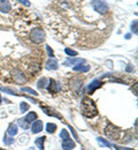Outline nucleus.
I'll use <instances>...</instances> for the list:
<instances>
[{"mask_svg": "<svg viewBox=\"0 0 138 150\" xmlns=\"http://www.w3.org/2000/svg\"><path fill=\"white\" fill-rule=\"evenodd\" d=\"M0 150H4V149H1V148H0Z\"/></svg>", "mask_w": 138, "mask_h": 150, "instance_id": "e433bc0d", "label": "nucleus"}, {"mask_svg": "<svg viewBox=\"0 0 138 150\" xmlns=\"http://www.w3.org/2000/svg\"><path fill=\"white\" fill-rule=\"evenodd\" d=\"M105 134L111 140H120V137H121V131L118 127H115L113 124L107 125V127L105 128Z\"/></svg>", "mask_w": 138, "mask_h": 150, "instance_id": "7ed1b4c3", "label": "nucleus"}, {"mask_svg": "<svg viewBox=\"0 0 138 150\" xmlns=\"http://www.w3.org/2000/svg\"><path fill=\"white\" fill-rule=\"evenodd\" d=\"M70 87H71V89H74L75 91H78L79 89H81V87H82V80H78V79L71 80Z\"/></svg>", "mask_w": 138, "mask_h": 150, "instance_id": "dca6fc26", "label": "nucleus"}, {"mask_svg": "<svg viewBox=\"0 0 138 150\" xmlns=\"http://www.w3.org/2000/svg\"><path fill=\"white\" fill-rule=\"evenodd\" d=\"M131 31H132L135 35H137V20H135V21L131 23Z\"/></svg>", "mask_w": 138, "mask_h": 150, "instance_id": "c85d7f7f", "label": "nucleus"}, {"mask_svg": "<svg viewBox=\"0 0 138 150\" xmlns=\"http://www.w3.org/2000/svg\"><path fill=\"white\" fill-rule=\"evenodd\" d=\"M22 91H24V93H29L30 95H32V96H37V91H35L34 89H31V88H29V87H24V88H22L21 89Z\"/></svg>", "mask_w": 138, "mask_h": 150, "instance_id": "393cba45", "label": "nucleus"}, {"mask_svg": "<svg viewBox=\"0 0 138 150\" xmlns=\"http://www.w3.org/2000/svg\"><path fill=\"white\" fill-rule=\"evenodd\" d=\"M55 131H57V125H55V124H53V122H48V124L46 125V132H47V133L53 134Z\"/></svg>", "mask_w": 138, "mask_h": 150, "instance_id": "aec40b11", "label": "nucleus"}, {"mask_svg": "<svg viewBox=\"0 0 138 150\" xmlns=\"http://www.w3.org/2000/svg\"><path fill=\"white\" fill-rule=\"evenodd\" d=\"M125 71H127V72H131V71H132V67H127Z\"/></svg>", "mask_w": 138, "mask_h": 150, "instance_id": "72a5a7b5", "label": "nucleus"}, {"mask_svg": "<svg viewBox=\"0 0 138 150\" xmlns=\"http://www.w3.org/2000/svg\"><path fill=\"white\" fill-rule=\"evenodd\" d=\"M77 64H85V59H82V58H68L63 62L64 66H71V65H77Z\"/></svg>", "mask_w": 138, "mask_h": 150, "instance_id": "9b49d317", "label": "nucleus"}, {"mask_svg": "<svg viewBox=\"0 0 138 150\" xmlns=\"http://www.w3.org/2000/svg\"><path fill=\"white\" fill-rule=\"evenodd\" d=\"M1 102H2V99H1V95H0V105H1Z\"/></svg>", "mask_w": 138, "mask_h": 150, "instance_id": "c9c22d12", "label": "nucleus"}, {"mask_svg": "<svg viewBox=\"0 0 138 150\" xmlns=\"http://www.w3.org/2000/svg\"><path fill=\"white\" fill-rule=\"evenodd\" d=\"M74 71H76V72H82V73H86V72H89L90 71V66H86V65H83V64H77V65H75L74 66V68H73Z\"/></svg>", "mask_w": 138, "mask_h": 150, "instance_id": "4468645a", "label": "nucleus"}, {"mask_svg": "<svg viewBox=\"0 0 138 150\" xmlns=\"http://www.w3.org/2000/svg\"><path fill=\"white\" fill-rule=\"evenodd\" d=\"M29 104L28 103H24V102H22L20 104V110H21V112L22 113H24V112H27L28 110H29Z\"/></svg>", "mask_w": 138, "mask_h": 150, "instance_id": "bb28decb", "label": "nucleus"}, {"mask_svg": "<svg viewBox=\"0 0 138 150\" xmlns=\"http://www.w3.org/2000/svg\"><path fill=\"white\" fill-rule=\"evenodd\" d=\"M19 2H21V4H23L24 6H27V7H29L31 4H30V1H28V0H18Z\"/></svg>", "mask_w": 138, "mask_h": 150, "instance_id": "7c9ffc66", "label": "nucleus"}, {"mask_svg": "<svg viewBox=\"0 0 138 150\" xmlns=\"http://www.w3.org/2000/svg\"><path fill=\"white\" fill-rule=\"evenodd\" d=\"M12 11V5L8 0H0V12L1 13H9Z\"/></svg>", "mask_w": 138, "mask_h": 150, "instance_id": "9d476101", "label": "nucleus"}, {"mask_svg": "<svg viewBox=\"0 0 138 150\" xmlns=\"http://www.w3.org/2000/svg\"><path fill=\"white\" fill-rule=\"evenodd\" d=\"M47 89L51 94H55L59 91V84L53 80V79H50V82H48V86H47Z\"/></svg>", "mask_w": 138, "mask_h": 150, "instance_id": "f8f14e48", "label": "nucleus"}, {"mask_svg": "<svg viewBox=\"0 0 138 150\" xmlns=\"http://www.w3.org/2000/svg\"><path fill=\"white\" fill-rule=\"evenodd\" d=\"M74 148H75V142L71 139L64 140L62 142V149L63 150H73Z\"/></svg>", "mask_w": 138, "mask_h": 150, "instance_id": "ddd939ff", "label": "nucleus"}, {"mask_svg": "<svg viewBox=\"0 0 138 150\" xmlns=\"http://www.w3.org/2000/svg\"><path fill=\"white\" fill-rule=\"evenodd\" d=\"M19 125H20V126L22 127V128H23V129H28V128L30 127V125H29V124H28V122H27V121H25L23 118L19 120Z\"/></svg>", "mask_w": 138, "mask_h": 150, "instance_id": "a878e982", "label": "nucleus"}, {"mask_svg": "<svg viewBox=\"0 0 138 150\" xmlns=\"http://www.w3.org/2000/svg\"><path fill=\"white\" fill-rule=\"evenodd\" d=\"M48 82H50V79H47V77H41V79L38 80V82H37V87H38L39 89H45V88H47Z\"/></svg>", "mask_w": 138, "mask_h": 150, "instance_id": "2eb2a0df", "label": "nucleus"}, {"mask_svg": "<svg viewBox=\"0 0 138 150\" xmlns=\"http://www.w3.org/2000/svg\"><path fill=\"white\" fill-rule=\"evenodd\" d=\"M92 7L99 14H106L108 12V5L104 0H92Z\"/></svg>", "mask_w": 138, "mask_h": 150, "instance_id": "20e7f679", "label": "nucleus"}, {"mask_svg": "<svg viewBox=\"0 0 138 150\" xmlns=\"http://www.w3.org/2000/svg\"><path fill=\"white\" fill-rule=\"evenodd\" d=\"M125 38L129 39V38H130V34H127V35H125Z\"/></svg>", "mask_w": 138, "mask_h": 150, "instance_id": "f704fd0d", "label": "nucleus"}, {"mask_svg": "<svg viewBox=\"0 0 138 150\" xmlns=\"http://www.w3.org/2000/svg\"><path fill=\"white\" fill-rule=\"evenodd\" d=\"M13 142H14V137H13V136H9V135H7V134L4 136V143H5L6 146H11Z\"/></svg>", "mask_w": 138, "mask_h": 150, "instance_id": "4be33fe9", "label": "nucleus"}, {"mask_svg": "<svg viewBox=\"0 0 138 150\" xmlns=\"http://www.w3.org/2000/svg\"><path fill=\"white\" fill-rule=\"evenodd\" d=\"M101 84H102V83H101L99 80H95V81H92V82L88 86V88H86V89H88V93H89L90 95L93 94L98 88L101 87Z\"/></svg>", "mask_w": 138, "mask_h": 150, "instance_id": "1a4fd4ad", "label": "nucleus"}, {"mask_svg": "<svg viewBox=\"0 0 138 150\" xmlns=\"http://www.w3.org/2000/svg\"><path fill=\"white\" fill-rule=\"evenodd\" d=\"M13 79L19 84H24L27 82V79H25V76L23 74V72L20 71V69H14L13 71Z\"/></svg>", "mask_w": 138, "mask_h": 150, "instance_id": "39448f33", "label": "nucleus"}, {"mask_svg": "<svg viewBox=\"0 0 138 150\" xmlns=\"http://www.w3.org/2000/svg\"><path fill=\"white\" fill-rule=\"evenodd\" d=\"M60 139H61V140H63V141H64V140L70 139L68 131H66V129H61V132H60Z\"/></svg>", "mask_w": 138, "mask_h": 150, "instance_id": "5701e85b", "label": "nucleus"}, {"mask_svg": "<svg viewBox=\"0 0 138 150\" xmlns=\"http://www.w3.org/2000/svg\"><path fill=\"white\" fill-rule=\"evenodd\" d=\"M1 90L5 91V93H7V94H9V95H14V96H18V95H19V94H16L13 89H11V88H1Z\"/></svg>", "mask_w": 138, "mask_h": 150, "instance_id": "cd10ccee", "label": "nucleus"}, {"mask_svg": "<svg viewBox=\"0 0 138 150\" xmlns=\"http://www.w3.org/2000/svg\"><path fill=\"white\" fill-rule=\"evenodd\" d=\"M18 125H15V124H11L9 125V127H8V129H7V135H9V136H15L16 134H18Z\"/></svg>", "mask_w": 138, "mask_h": 150, "instance_id": "f3484780", "label": "nucleus"}, {"mask_svg": "<svg viewBox=\"0 0 138 150\" xmlns=\"http://www.w3.org/2000/svg\"><path fill=\"white\" fill-rule=\"evenodd\" d=\"M40 109H41V110H43L44 112L46 113L47 115H51V117H55V118H58V119H62L61 114H59V113H57V111H55L54 109H52V108H50V106L40 105Z\"/></svg>", "mask_w": 138, "mask_h": 150, "instance_id": "0eeeda50", "label": "nucleus"}, {"mask_svg": "<svg viewBox=\"0 0 138 150\" xmlns=\"http://www.w3.org/2000/svg\"><path fill=\"white\" fill-rule=\"evenodd\" d=\"M29 125L32 122V121H35V120H37V113L36 112H29L24 118H23Z\"/></svg>", "mask_w": 138, "mask_h": 150, "instance_id": "a211bd4d", "label": "nucleus"}, {"mask_svg": "<svg viewBox=\"0 0 138 150\" xmlns=\"http://www.w3.org/2000/svg\"><path fill=\"white\" fill-rule=\"evenodd\" d=\"M45 38H46V34L41 28H35L30 33V39L36 44L43 43L45 40Z\"/></svg>", "mask_w": 138, "mask_h": 150, "instance_id": "f03ea898", "label": "nucleus"}, {"mask_svg": "<svg viewBox=\"0 0 138 150\" xmlns=\"http://www.w3.org/2000/svg\"><path fill=\"white\" fill-rule=\"evenodd\" d=\"M58 67H59V64L55 58H50L45 62V68L48 71H55V69H58Z\"/></svg>", "mask_w": 138, "mask_h": 150, "instance_id": "423d86ee", "label": "nucleus"}, {"mask_svg": "<svg viewBox=\"0 0 138 150\" xmlns=\"http://www.w3.org/2000/svg\"><path fill=\"white\" fill-rule=\"evenodd\" d=\"M46 50H47V53H48V56H50V58H54V52H53V50L47 45L46 46Z\"/></svg>", "mask_w": 138, "mask_h": 150, "instance_id": "c756f323", "label": "nucleus"}, {"mask_svg": "<svg viewBox=\"0 0 138 150\" xmlns=\"http://www.w3.org/2000/svg\"><path fill=\"white\" fill-rule=\"evenodd\" d=\"M45 140H46V137H45V136H41V137L36 139L35 143H36L37 148H38L39 150H44V143H45Z\"/></svg>", "mask_w": 138, "mask_h": 150, "instance_id": "6ab92c4d", "label": "nucleus"}, {"mask_svg": "<svg viewBox=\"0 0 138 150\" xmlns=\"http://www.w3.org/2000/svg\"><path fill=\"white\" fill-rule=\"evenodd\" d=\"M81 109L83 114L86 118H95L98 114V109L96 103L90 98V97H84L82 99V104H81Z\"/></svg>", "mask_w": 138, "mask_h": 150, "instance_id": "f257e3e1", "label": "nucleus"}, {"mask_svg": "<svg viewBox=\"0 0 138 150\" xmlns=\"http://www.w3.org/2000/svg\"><path fill=\"white\" fill-rule=\"evenodd\" d=\"M69 128H70V131H71V133H73V135H74V137H75V139L77 140L78 137H77V134H76V132L74 131V128H73V127H69Z\"/></svg>", "mask_w": 138, "mask_h": 150, "instance_id": "473e14b6", "label": "nucleus"}, {"mask_svg": "<svg viewBox=\"0 0 138 150\" xmlns=\"http://www.w3.org/2000/svg\"><path fill=\"white\" fill-rule=\"evenodd\" d=\"M64 52H66V54H68V56L70 57V58H74V57H76L78 53L75 51V50H71V49H64Z\"/></svg>", "mask_w": 138, "mask_h": 150, "instance_id": "b1692460", "label": "nucleus"}, {"mask_svg": "<svg viewBox=\"0 0 138 150\" xmlns=\"http://www.w3.org/2000/svg\"><path fill=\"white\" fill-rule=\"evenodd\" d=\"M30 128H31L32 134H38L43 131V121L41 120H35L32 122V125L30 126Z\"/></svg>", "mask_w": 138, "mask_h": 150, "instance_id": "6e6552de", "label": "nucleus"}, {"mask_svg": "<svg viewBox=\"0 0 138 150\" xmlns=\"http://www.w3.org/2000/svg\"><path fill=\"white\" fill-rule=\"evenodd\" d=\"M114 148L116 150H134V149H130V148H124V147H121V146H115L114 144Z\"/></svg>", "mask_w": 138, "mask_h": 150, "instance_id": "2f4dec72", "label": "nucleus"}, {"mask_svg": "<svg viewBox=\"0 0 138 150\" xmlns=\"http://www.w3.org/2000/svg\"><path fill=\"white\" fill-rule=\"evenodd\" d=\"M97 141H98V143L100 147H107V148H111V143H109L108 141H106L105 139H102V137H97Z\"/></svg>", "mask_w": 138, "mask_h": 150, "instance_id": "412c9836", "label": "nucleus"}]
</instances>
